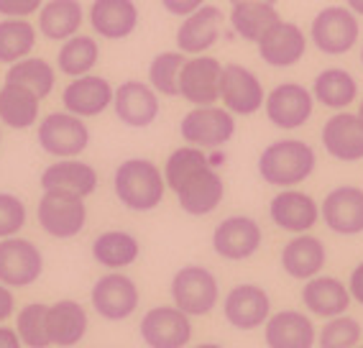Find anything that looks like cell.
<instances>
[{
	"label": "cell",
	"instance_id": "cell-1",
	"mask_svg": "<svg viewBox=\"0 0 363 348\" xmlns=\"http://www.w3.org/2000/svg\"><path fill=\"white\" fill-rule=\"evenodd\" d=\"M164 180L169 192H174L182 213L192 218L213 215L225 200V182L218 169L210 167L205 148L189 143L174 148L164 161Z\"/></svg>",
	"mask_w": 363,
	"mask_h": 348
},
{
	"label": "cell",
	"instance_id": "cell-2",
	"mask_svg": "<svg viewBox=\"0 0 363 348\" xmlns=\"http://www.w3.org/2000/svg\"><path fill=\"white\" fill-rule=\"evenodd\" d=\"M318 169V151L305 138H277L261 148L256 172L269 187H299Z\"/></svg>",
	"mask_w": 363,
	"mask_h": 348
},
{
	"label": "cell",
	"instance_id": "cell-3",
	"mask_svg": "<svg viewBox=\"0 0 363 348\" xmlns=\"http://www.w3.org/2000/svg\"><path fill=\"white\" fill-rule=\"evenodd\" d=\"M167 192L164 169L146 156H130L113 169V195L130 213H154Z\"/></svg>",
	"mask_w": 363,
	"mask_h": 348
},
{
	"label": "cell",
	"instance_id": "cell-4",
	"mask_svg": "<svg viewBox=\"0 0 363 348\" xmlns=\"http://www.w3.org/2000/svg\"><path fill=\"white\" fill-rule=\"evenodd\" d=\"M169 297L172 305L195 317L210 315L220 305V282L210 266L202 264H184L172 274L169 282Z\"/></svg>",
	"mask_w": 363,
	"mask_h": 348
},
{
	"label": "cell",
	"instance_id": "cell-5",
	"mask_svg": "<svg viewBox=\"0 0 363 348\" xmlns=\"http://www.w3.org/2000/svg\"><path fill=\"white\" fill-rule=\"evenodd\" d=\"M361 41V21L345 6L320 8L310 23V44L325 57H343Z\"/></svg>",
	"mask_w": 363,
	"mask_h": 348
},
{
	"label": "cell",
	"instance_id": "cell-6",
	"mask_svg": "<svg viewBox=\"0 0 363 348\" xmlns=\"http://www.w3.org/2000/svg\"><path fill=\"white\" fill-rule=\"evenodd\" d=\"M36 141L41 151L54 159H77L90 148L92 134L87 121L67 110H54L36 126Z\"/></svg>",
	"mask_w": 363,
	"mask_h": 348
},
{
	"label": "cell",
	"instance_id": "cell-7",
	"mask_svg": "<svg viewBox=\"0 0 363 348\" xmlns=\"http://www.w3.org/2000/svg\"><path fill=\"white\" fill-rule=\"evenodd\" d=\"M90 305L105 322H123L136 315L141 305V290L136 279L125 271H105L90 287Z\"/></svg>",
	"mask_w": 363,
	"mask_h": 348
},
{
	"label": "cell",
	"instance_id": "cell-8",
	"mask_svg": "<svg viewBox=\"0 0 363 348\" xmlns=\"http://www.w3.org/2000/svg\"><path fill=\"white\" fill-rule=\"evenodd\" d=\"M235 116L228 113L223 105H202V108H189L179 121L182 141L189 146L205 148H223L233 141L235 136Z\"/></svg>",
	"mask_w": 363,
	"mask_h": 348
},
{
	"label": "cell",
	"instance_id": "cell-9",
	"mask_svg": "<svg viewBox=\"0 0 363 348\" xmlns=\"http://www.w3.org/2000/svg\"><path fill=\"white\" fill-rule=\"evenodd\" d=\"M36 223L49 239L72 241L87 228V202L65 192H41L36 202Z\"/></svg>",
	"mask_w": 363,
	"mask_h": 348
},
{
	"label": "cell",
	"instance_id": "cell-10",
	"mask_svg": "<svg viewBox=\"0 0 363 348\" xmlns=\"http://www.w3.org/2000/svg\"><path fill=\"white\" fill-rule=\"evenodd\" d=\"M210 246H213L215 256H220L223 261H233V264L248 261L264 246V228L251 215H243V213L228 215V218H223L213 228Z\"/></svg>",
	"mask_w": 363,
	"mask_h": 348
},
{
	"label": "cell",
	"instance_id": "cell-11",
	"mask_svg": "<svg viewBox=\"0 0 363 348\" xmlns=\"http://www.w3.org/2000/svg\"><path fill=\"white\" fill-rule=\"evenodd\" d=\"M195 335V325L187 312L174 305H156L141 315L138 338L146 348H187Z\"/></svg>",
	"mask_w": 363,
	"mask_h": 348
},
{
	"label": "cell",
	"instance_id": "cell-12",
	"mask_svg": "<svg viewBox=\"0 0 363 348\" xmlns=\"http://www.w3.org/2000/svg\"><path fill=\"white\" fill-rule=\"evenodd\" d=\"M315 97L310 87L299 82H279L266 92L264 113L266 121L279 131H299L305 129L310 118L315 116Z\"/></svg>",
	"mask_w": 363,
	"mask_h": 348
},
{
	"label": "cell",
	"instance_id": "cell-13",
	"mask_svg": "<svg viewBox=\"0 0 363 348\" xmlns=\"http://www.w3.org/2000/svg\"><path fill=\"white\" fill-rule=\"evenodd\" d=\"M223 317L233 330L251 333L264 328V322L272 315V297L256 282H238L223 297Z\"/></svg>",
	"mask_w": 363,
	"mask_h": 348
},
{
	"label": "cell",
	"instance_id": "cell-14",
	"mask_svg": "<svg viewBox=\"0 0 363 348\" xmlns=\"http://www.w3.org/2000/svg\"><path fill=\"white\" fill-rule=\"evenodd\" d=\"M44 277V251L23 236L0 241V284L26 290Z\"/></svg>",
	"mask_w": 363,
	"mask_h": 348
},
{
	"label": "cell",
	"instance_id": "cell-15",
	"mask_svg": "<svg viewBox=\"0 0 363 348\" xmlns=\"http://www.w3.org/2000/svg\"><path fill=\"white\" fill-rule=\"evenodd\" d=\"M220 103L228 113H233L235 118H248L256 116L259 110H264L266 103V90L264 82L251 67L230 62L223 65V77H220Z\"/></svg>",
	"mask_w": 363,
	"mask_h": 348
},
{
	"label": "cell",
	"instance_id": "cell-16",
	"mask_svg": "<svg viewBox=\"0 0 363 348\" xmlns=\"http://www.w3.org/2000/svg\"><path fill=\"white\" fill-rule=\"evenodd\" d=\"M113 113L125 129H149L162 116V97L149 82L125 80L116 87L113 95Z\"/></svg>",
	"mask_w": 363,
	"mask_h": 348
},
{
	"label": "cell",
	"instance_id": "cell-17",
	"mask_svg": "<svg viewBox=\"0 0 363 348\" xmlns=\"http://www.w3.org/2000/svg\"><path fill=\"white\" fill-rule=\"evenodd\" d=\"M220 77L223 62L213 54L187 57L179 72V97L192 108L220 103Z\"/></svg>",
	"mask_w": 363,
	"mask_h": 348
},
{
	"label": "cell",
	"instance_id": "cell-18",
	"mask_svg": "<svg viewBox=\"0 0 363 348\" xmlns=\"http://www.w3.org/2000/svg\"><path fill=\"white\" fill-rule=\"evenodd\" d=\"M307 46H310V36H305V28L292 21L279 18L256 41V52L264 65L274 70H289L305 59Z\"/></svg>",
	"mask_w": 363,
	"mask_h": 348
},
{
	"label": "cell",
	"instance_id": "cell-19",
	"mask_svg": "<svg viewBox=\"0 0 363 348\" xmlns=\"http://www.w3.org/2000/svg\"><path fill=\"white\" fill-rule=\"evenodd\" d=\"M320 220L335 236H361L363 233V187L337 185L320 202Z\"/></svg>",
	"mask_w": 363,
	"mask_h": 348
},
{
	"label": "cell",
	"instance_id": "cell-20",
	"mask_svg": "<svg viewBox=\"0 0 363 348\" xmlns=\"http://www.w3.org/2000/svg\"><path fill=\"white\" fill-rule=\"evenodd\" d=\"M269 220L289 236L312 233L320 223V202L299 187L279 190L269 200Z\"/></svg>",
	"mask_w": 363,
	"mask_h": 348
},
{
	"label": "cell",
	"instance_id": "cell-21",
	"mask_svg": "<svg viewBox=\"0 0 363 348\" xmlns=\"http://www.w3.org/2000/svg\"><path fill=\"white\" fill-rule=\"evenodd\" d=\"M113 95H116V87H113L111 80L90 72V75L74 77L65 85V90H62V110L82 118V121L98 118L103 116L105 110L113 108Z\"/></svg>",
	"mask_w": 363,
	"mask_h": 348
},
{
	"label": "cell",
	"instance_id": "cell-22",
	"mask_svg": "<svg viewBox=\"0 0 363 348\" xmlns=\"http://www.w3.org/2000/svg\"><path fill=\"white\" fill-rule=\"evenodd\" d=\"M41 192H65L87 200L98 192L100 174L84 159H54L49 167H44L39 177Z\"/></svg>",
	"mask_w": 363,
	"mask_h": 348
},
{
	"label": "cell",
	"instance_id": "cell-23",
	"mask_svg": "<svg viewBox=\"0 0 363 348\" xmlns=\"http://www.w3.org/2000/svg\"><path fill=\"white\" fill-rule=\"evenodd\" d=\"M320 143L330 159L358 164L363 161V121L350 110H337L323 123Z\"/></svg>",
	"mask_w": 363,
	"mask_h": 348
},
{
	"label": "cell",
	"instance_id": "cell-24",
	"mask_svg": "<svg viewBox=\"0 0 363 348\" xmlns=\"http://www.w3.org/2000/svg\"><path fill=\"white\" fill-rule=\"evenodd\" d=\"M92 33L105 41H123L133 36L141 23L136 0H92L87 8Z\"/></svg>",
	"mask_w": 363,
	"mask_h": 348
},
{
	"label": "cell",
	"instance_id": "cell-25",
	"mask_svg": "<svg viewBox=\"0 0 363 348\" xmlns=\"http://www.w3.org/2000/svg\"><path fill=\"white\" fill-rule=\"evenodd\" d=\"M225 13L213 3H205L200 11L189 13L187 18H182L179 28H177V49L187 57H197V54H208L218 39H220L223 26H225Z\"/></svg>",
	"mask_w": 363,
	"mask_h": 348
},
{
	"label": "cell",
	"instance_id": "cell-26",
	"mask_svg": "<svg viewBox=\"0 0 363 348\" xmlns=\"http://www.w3.org/2000/svg\"><path fill=\"white\" fill-rule=\"evenodd\" d=\"M299 300L305 305V312L320 320L345 315L353 305V297L348 292V284L333 274H318L302 284Z\"/></svg>",
	"mask_w": 363,
	"mask_h": 348
},
{
	"label": "cell",
	"instance_id": "cell-27",
	"mask_svg": "<svg viewBox=\"0 0 363 348\" xmlns=\"http://www.w3.org/2000/svg\"><path fill=\"white\" fill-rule=\"evenodd\" d=\"M266 348H315L318 325L305 310H277L264 322Z\"/></svg>",
	"mask_w": 363,
	"mask_h": 348
},
{
	"label": "cell",
	"instance_id": "cell-28",
	"mask_svg": "<svg viewBox=\"0 0 363 348\" xmlns=\"http://www.w3.org/2000/svg\"><path fill=\"white\" fill-rule=\"evenodd\" d=\"M279 264L286 277L297 279V282H307V279L318 277L328 264L325 241L318 239L315 233H297L281 246Z\"/></svg>",
	"mask_w": 363,
	"mask_h": 348
},
{
	"label": "cell",
	"instance_id": "cell-29",
	"mask_svg": "<svg viewBox=\"0 0 363 348\" xmlns=\"http://www.w3.org/2000/svg\"><path fill=\"white\" fill-rule=\"evenodd\" d=\"M90 256L105 271H125L141 259V241L123 228H108L92 239Z\"/></svg>",
	"mask_w": 363,
	"mask_h": 348
},
{
	"label": "cell",
	"instance_id": "cell-30",
	"mask_svg": "<svg viewBox=\"0 0 363 348\" xmlns=\"http://www.w3.org/2000/svg\"><path fill=\"white\" fill-rule=\"evenodd\" d=\"M49 341L57 348H74L90 330V312L77 300H57L49 305Z\"/></svg>",
	"mask_w": 363,
	"mask_h": 348
},
{
	"label": "cell",
	"instance_id": "cell-31",
	"mask_svg": "<svg viewBox=\"0 0 363 348\" xmlns=\"http://www.w3.org/2000/svg\"><path fill=\"white\" fill-rule=\"evenodd\" d=\"M315 103L333 110H348L358 100V80L345 67H325L315 75L310 87Z\"/></svg>",
	"mask_w": 363,
	"mask_h": 348
},
{
	"label": "cell",
	"instance_id": "cell-32",
	"mask_svg": "<svg viewBox=\"0 0 363 348\" xmlns=\"http://www.w3.org/2000/svg\"><path fill=\"white\" fill-rule=\"evenodd\" d=\"M87 11L82 8L79 0H44L39 11V33L49 41H67L74 33H79Z\"/></svg>",
	"mask_w": 363,
	"mask_h": 348
},
{
	"label": "cell",
	"instance_id": "cell-33",
	"mask_svg": "<svg viewBox=\"0 0 363 348\" xmlns=\"http://www.w3.org/2000/svg\"><path fill=\"white\" fill-rule=\"evenodd\" d=\"M41 100L31 90L13 82L0 85V126L11 131H28L39 126Z\"/></svg>",
	"mask_w": 363,
	"mask_h": 348
},
{
	"label": "cell",
	"instance_id": "cell-34",
	"mask_svg": "<svg viewBox=\"0 0 363 348\" xmlns=\"http://www.w3.org/2000/svg\"><path fill=\"white\" fill-rule=\"evenodd\" d=\"M279 18L281 16H279V11H277V6L259 3V0H246V3H235V6H230L228 26H230V33H233V36L256 44V41H259Z\"/></svg>",
	"mask_w": 363,
	"mask_h": 348
},
{
	"label": "cell",
	"instance_id": "cell-35",
	"mask_svg": "<svg viewBox=\"0 0 363 348\" xmlns=\"http://www.w3.org/2000/svg\"><path fill=\"white\" fill-rule=\"evenodd\" d=\"M100 62V41L95 33H74L72 39L62 41L57 52V72L74 80L90 75Z\"/></svg>",
	"mask_w": 363,
	"mask_h": 348
},
{
	"label": "cell",
	"instance_id": "cell-36",
	"mask_svg": "<svg viewBox=\"0 0 363 348\" xmlns=\"http://www.w3.org/2000/svg\"><path fill=\"white\" fill-rule=\"evenodd\" d=\"M39 28L28 18H0V65H16L36 49Z\"/></svg>",
	"mask_w": 363,
	"mask_h": 348
},
{
	"label": "cell",
	"instance_id": "cell-37",
	"mask_svg": "<svg viewBox=\"0 0 363 348\" xmlns=\"http://www.w3.org/2000/svg\"><path fill=\"white\" fill-rule=\"evenodd\" d=\"M6 82L21 85L31 90L39 100H46L57 87V67L44 57H26L6 70Z\"/></svg>",
	"mask_w": 363,
	"mask_h": 348
},
{
	"label": "cell",
	"instance_id": "cell-38",
	"mask_svg": "<svg viewBox=\"0 0 363 348\" xmlns=\"http://www.w3.org/2000/svg\"><path fill=\"white\" fill-rule=\"evenodd\" d=\"M46 315H49L46 303H26L16 310L13 328L26 348H52Z\"/></svg>",
	"mask_w": 363,
	"mask_h": 348
},
{
	"label": "cell",
	"instance_id": "cell-39",
	"mask_svg": "<svg viewBox=\"0 0 363 348\" xmlns=\"http://www.w3.org/2000/svg\"><path fill=\"white\" fill-rule=\"evenodd\" d=\"M187 62V54L179 49L159 52L149 62V80L146 82L159 92V97H179V72Z\"/></svg>",
	"mask_w": 363,
	"mask_h": 348
},
{
	"label": "cell",
	"instance_id": "cell-40",
	"mask_svg": "<svg viewBox=\"0 0 363 348\" xmlns=\"http://www.w3.org/2000/svg\"><path fill=\"white\" fill-rule=\"evenodd\" d=\"M363 338L361 320L353 315H337L325 320L318 328V346L315 348H353Z\"/></svg>",
	"mask_w": 363,
	"mask_h": 348
},
{
	"label": "cell",
	"instance_id": "cell-41",
	"mask_svg": "<svg viewBox=\"0 0 363 348\" xmlns=\"http://www.w3.org/2000/svg\"><path fill=\"white\" fill-rule=\"evenodd\" d=\"M28 223V207L16 192L0 190V241L21 236Z\"/></svg>",
	"mask_w": 363,
	"mask_h": 348
},
{
	"label": "cell",
	"instance_id": "cell-42",
	"mask_svg": "<svg viewBox=\"0 0 363 348\" xmlns=\"http://www.w3.org/2000/svg\"><path fill=\"white\" fill-rule=\"evenodd\" d=\"M41 6L44 0H0V18H31Z\"/></svg>",
	"mask_w": 363,
	"mask_h": 348
},
{
	"label": "cell",
	"instance_id": "cell-43",
	"mask_svg": "<svg viewBox=\"0 0 363 348\" xmlns=\"http://www.w3.org/2000/svg\"><path fill=\"white\" fill-rule=\"evenodd\" d=\"M162 8L167 11L169 16H177V18H187L189 13L200 11L208 0H159Z\"/></svg>",
	"mask_w": 363,
	"mask_h": 348
},
{
	"label": "cell",
	"instance_id": "cell-44",
	"mask_svg": "<svg viewBox=\"0 0 363 348\" xmlns=\"http://www.w3.org/2000/svg\"><path fill=\"white\" fill-rule=\"evenodd\" d=\"M345 284H348V292H350V297H353V303L363 308V261H358V264L350 269L348 282Z\"/></svg>",
	"mask_w": 363,
	"mask_h": 348
},
{
	"label": "cell",
	"instance_id": "cell-45",
	"mask_svg": "<svg viewBox=\"0 0 363 348\" xmlns=\"http://www.w3.org/2000/svg\"><path fill=\"white\" fill-rule=\"evenodd\" d=\"M16 292L6 284H0V322H8L16 315Z\"/></svg>",
	"mask_w": 363,
	"mask_h": 348
},
{
	"label": "cell",
	"instance_id": "cell-46",
	"mask_svg": "<svg viewBox=\"0 0 363 348\" xmlns=\"http://www.w3.org/2000/svg\"><path fill=\"white\" fill-rule=\"evenodd\" d=\"M0 348H26L18 333H16V328L8 322H0Z\"/></svg>",
	"mask_w": 363,
	"mask_h": 348
},
{
	"label": "cell",
	"instance_id": "cell-47",
	"mask_svg": "<svg viewBox=\"0 0 363 348\" xmlns=\"http://www.w3.org/2000/svg\"><path fill=\"white\" fill-rule=\"evenodd\" d=\"M225 151L223 148H213V151H208V161H210V167L213 169H220L223 164H225Z\"/></svg>",
	"mask_w": 363,
	"mask_h": 348
},
{
	"label": "cell",
	"instance_id": "cell-48",
	"mask_svg": "<svg viewBox=\"0 0 363 348\" xmlns=\"http://www.w3.org/2000/svg\"><path fill=\"white\" fill-rule=\"evenodd\" d=\"M345 8H350V11H353L358 18L363 16V0H345Z\"/></svg>",
	"mask_w": 363,
	"mask_h": 348
},
{
	"label": "cell",
	"instance_id": "cell-49",
	"mask_svg": "<svg viewBox=\"0 0 363 348\" xmlns=\"http://www.w3.org/2000/svg\"><path fill=\"white\" fill-rule=\"evenodd\" d=\"M187 348H225V346H223V343L208 341V343H192V346H187Z\"/></svg>",
	"mask_w": 363,
	"mask_h": 348
},
{
	"label": "cell",
	"instance_id": "cell-50",
	"mask_svg": "<svg viewBox=\"0 0 363 348\" xmlns=\"http://www.w3.org/2000/svg\"><path fill=\"white\" fill-rule=\"evenodd\" d=\"M230 6H235V3H246V0H228ZM259 3H269V6H277V0H259Z\"/></svg>",
	"mask_w": 363,
	"mask_h": 348
},
{
	"label": "cell",
	"instance_id": "cell-51",
	"mask_svg": "<svg viewBox=\"0 0 363 348\" xmlns=\"http://www.w3.org/2000/svg\"><path fill=\"white\" fill-rule=\"evenodd\" d=\"M356 116L363 121V97H361V103H358V110H356Z\"/></svg>",
	"mask_w": 363,
	"mask_h": 348
},
{
	"label": "cell",
	"instance_id": "cell-52",
	"mask_svg": "<svg viewBox=\"0 0 363 348\" xmlns=\"http://www.w3.org/2000/svg\"><path fill=\"white\" fill-rule=\"evenodd\" d=\"M0 146H3V126H0Z\"/></svg>",
	"mask_w": 363,
	"mask_h": 348
},
{
	"label": "cell",
	"instance_id": "cell-53",
	"mask_svg": "<svg viewBox=\"0 0 363 348\" xmlns=\"http://www.w3.org/2000/svg\"><path fill=\"white\" fill-rule=\"evenodd\" d=\"M358 57H361V67H363V44H361V54H358Z\"/></svg>",
	"mask_w": 363,
	"mask_h": 348
},
{
	"label": "cell",
	"instance_id": "cell-54",
	"mask_svg": "<svg viewBox=\"0 0 363 348\" xmlns=\"http://www.w3.org/2000/svg\"><path fill=\"white\" fill-rule=\"evenodd\" d=\"M353 348H363V343H358V346H353Z\"/></svg>",
	"mask_w": 363,
	"mask_h": 348
}]
</instances>
